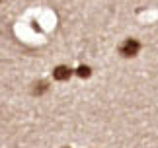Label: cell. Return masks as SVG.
Returning a JSON list of instances; mask_svg holds the SVG:
<instances>
[{
	"mask_svg": "<svg viewBox=\"0 0 158 148\" xmlns=\"http://www.w3.org/2000/svg\"><path fill=\"white\" fill-rule=\"evenodd\" d=\"M141 41L135 39V37H127V39H123V43L119 45V55L125 59H135L139 53H141Z\"/></svg>",
	"mask_w": 158,
	"mask_h": 148,
	"instance_id": "obj_1",
	"label": "cell"
},
{
	"mask_svg": "<svg viewBox=\"0 0 158 148\" xmlns=\"http://www.w3.org/2000/svg\"><path fill=\"white\" fill-rule=\"evenodd\" d=\"M72 74H74V68H70L69 64H57L53 68V80H57V82H66V80L72 78Z\"/></svg>",
	"mask_w": 158,
	"mask_h": 148,
	"instance_id": "obj_2",
	"label": "cell"
},
{
	"mask_svg": "<svg viewBox=\"0 0 158 148\" xmlns=\"http://www.w3.org/2000/svg\"><path fill=\"white\" fill-rule=\"evenodd\" d=\"M47 92H49V84H47L45 80H39V82L33 84V94L35 96H43V94H47Z\"/></svg>",
	"mask_w": 158,
	"mask_h": 148,
	"instance_id": "obj_3",
	"label": "cell"
},
{
	"mask_svg": "<svg viewBox=\"0 0 158 148\" xmlns=\"http://www.w3.org/2000/svg\"><path fill=\"white\" fill-rule=\"evenodd\" d=\"M74 74L78 78H88V76H92V68H90L88 64H80V66L74 68Z\"/></svg>",
	"mask_w": 158,
	"mask_h": 148,
	"instance_id": "obj_4",
	"label": "cell"
},
{
	"mask_svg": "<svg viewBox=\"0 0 158 148\" xmlns=\"http://www.w3.org/2000/svg\"><path fill=\"white\" fill-rule=\"evenodd\" d=\"M60 148H72V146H60Z\"/></svg>",
	"mask_w": 158,
	"mask_h": 148,
	"instance_id": "obj_5",
	"label": "cell"
}]
</instances>
